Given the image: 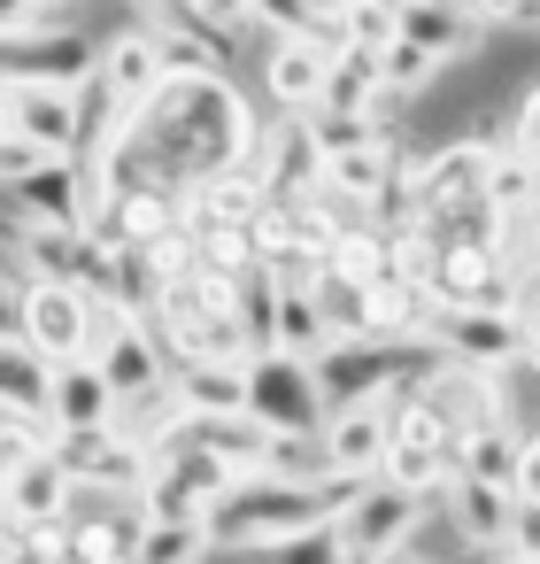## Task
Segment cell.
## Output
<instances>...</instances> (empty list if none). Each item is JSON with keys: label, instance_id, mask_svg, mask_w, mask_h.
I'll use <instances>...</instances> for the list:
<instances>
[{"label": "cell", "instance_id": "1", "mask_svg": "<svg viewBox=\"0 0 540 564\" xmlns=\"http://www.w3.org/2000/svg\"><path fill=\"white\" fill-rule=\"evenodd\" d=\"M363 479H294V471H240L232 495L209 502V525H217V549H271L278 533H301L317 518H340V502L355 495Z\"/></svg>", "mask_w": 540, "mask_h": 564}, {"label": "cell", "instance_id": "2", "mask_svg": "<svg viewBox=\"0 0 540 564\" xmlns=\"http://www.w3.org/2000/svg\"><path fill=\"white\" fill-rule=\"evenodd\" d=\"M425 510H432L425 495H409V487H394L386 471H371V479H363V487H355V495L340 502V541H348V564H378V556H401Z\"/></svg>", "mask_w": 540, "mask_h": 564}, {"label": "cell", "instance_id": "3", "mask_svg": "<svg viewBox=\"0 0 540 564\" xmlns=\"http://www.w3.org/2000/svg\"><path fill=\"white\" fill-rule=\"evenodd\" d=\"M101 317H109V302L93 294V286H70V279H32L24 286V340L32 348H47L55 364H70V356H93V340H101Z\"/></svg>", "mask_w": 540, "mask_h": 564}, {"label": "cell", "instance_id": "4", "mask_svg": "<svg viewBox=\"0 0 540 564\" xmlns=\"http://www.w3.org/2000/svg\"><path fill=\"white\" fill-rule=\"evenodd\" d=\"M247 410L271 433H324V417H332V402L317 387V364L294 356V348H271V356L247 364Z\"/></svg>", "mask_w": 540, "mask_h": 564}, {"label": "cell", "instance_id": "5", "mask_svg": "<svg viewBox=\"0 0 540 564\" xmlns=\"http://www.w3.org/2000/svg\"><path fill=\"white\" fill-rule=\"evenodd\" d=\"M517 263L502 248H478V240H448L440 263H432V302L440 310H517Z\"/></svg>", "mask_w": 540, "mask_h": 564}, {"label": "cell", "instance_id": "6", "mask_svg": "<svg viewBox=\"0 0 540 564\" xmlns=\"http://www.w3.org/2000/svg\"><path fill=\"white\" fill-rule=\"evenodd\" d=\"M55 456L70 464V479H86V487H147L155 479V448H140L132 433H117V425H55Z\"/></svg>", "mask_w": 540, "mask_h": 564}, {"label": "cell", "instance_id": "7", "mask_svg": "<svg viewBox=\"0 0 540 564\" xmlns=\"http://www.w3.org/2000/svg\"><path fill=\"white\" fill-rule=\"evenodd\" d=\"M247 163H255V178H263L271 202H294V194H317V186H324V148H317V124H309V117L263 124V140H255Z\"/></svg>", "mask_w": 540, "mask_h": 564}, {"label": "cell", "instance_id": "8", "mask_svg": "<svg viewBox=\"0 0 540 564\" xmlns=\"http://www.w3.org/2000/svg\"><path fill=\"white\" fill-rule=\"evenodd\" d=\"M440 356H463V364H517L525 356V317L517 310H432V333H425Z\"/></svg>", "mask_w": 540, "mask_h": 564}, {"label": "cell", "instance_id": "9", "mask_svg": "<svg viewBox=\"0 0 540 564\" xmlns=\"http://www.w3.org/2000/svg\"><path fill=\"white\" fill-rule=\"evenodd\" d=\"M324 464H332V479H371L378 464H386V441H394V425H386V394H363V402H332V417H324Z\"/></svg>", "mask_w": 540, "mask_h": 564}, {"label": "cell", "instance_id": "10", "mask_svg": "<svg viewBox=\"0 0 540 564\" xmlns=\"http://www.w3.org/2000/svg\"><path fill=\"white\" fill-rule=\"evenodd\" d=\"M0 101H9V132L40 140L47 155H78V86L16 78V86H0Z\"/></svg>", "mask_w": 540, "mask_h": 564}, {"label": "cell", "instance_id": "11", "mask_svg": "<svg viewBox=\"0 0 540 564\" xmlns=\"http://www.w3.org/2000/svg\"><path fill=\"white\" fill-rule=\"evenodd\" d=\"M101 78H109V94L124 101V124L163 94V78H170V55H163V40L147 32V24H132V32H117L109 47H101Z\"/></svg>", "mask_w": 540, "mask_h": 564}, {"label": "cell", "instance_id": "12", "mask_svg": "<svg viewBox=\"0 0 540 564\" xmlns=\"http://www.w3.org/2000/svg\"><path fill=\"white\" fill-rule=\"evenodd\" d=\"M448 518H455V533L471 541V556H502V541H509V502H517V487H494V479H471V471H455L440 495H432Z\"/></svg>", "mask_w": 540, "mask_h": 564}, {"label": "cell", "instance_id": "13", "mask_svg": "<svg viewBox=\"0 0 540 564\" xmlns=\"http://www.w3.org/2000/svg\"><path fill=\"white\" fill-rule=\"evenodd\" d=\"M324 47H309V40H271V55H263V94H271V109L278 117H309L317 101H324Z\"/></svg>", "mask_w": 540, "mask_h": 564}, {"label": "cell", "instance_id": "14", "mask_svg": "<svg viewBox=\"0 0 540 564\" xmlns=\"http://www.w3.org/2000/svg\"><path fill=\"white\" fill-rule=\"evenodd\" d=\"M432 286H417V279H401V271H386V279H371L363 286V333H386V340H425L432 333Z\"/></svg>", "mask_w": 540, "mask_h": 564}, {"label": "cell", "instance_id": "15", "mask_svg": "<svg viewBox=\"0 0 540 564\" xmlns=\"http://www.w3.org/2000/svg\"><path fill=\"white\" fill-rule=\"evenodd\" d=\"M0 402L16 417H47L55 410V356L32 348L24 333H0Z\"/></svg>", "mask_w": 540, "mask_h": 564}, {"label": "cell", "instance_id": "16", "mask_svg": "<svg viewBox=\"0 0 540 564\" xmlns=\"http://www.w3.org/2000/svg\"><path fill=\"white\" fill-rule=\"evenodd\" d=\"M0 502H9L16 518H32V525L70 518V464L55 456V441H47V448H32V456L9 471V495H0Z\"/></svg>", "mask_w": 540, "mask_h": 564}, {"label": "cell", "instance_id": "17", "mask_svg": "<svg viewBox=\"0 0 540 564\" xmlns=\"http://www.w3.org/2000/svg\"><path fill=\"white\" fill-rule=\"evenodd\" d=\"M109 417H117V387H109V371H101L93 356L55 364V410H47V425H109Z\"/></svg>", "mask_w": 540, "mask_h": 564}, {"label": "cell", "instance_id": "18", "mask_svg": "<svg viewBox=\"0 0 540 564\" xmlns=\"http://www.w3.org/2000/svg\"><path fill=\"white\" fill-rule=\"evenodd\" d=\"M517 464H525V433L509 417H486V425L455 433V471L494 479V487H517Z\"/></svg>", "mask_w": 540, "mask_h": 564}, {"label": "cell", "instance_id": "19", "mask_svg": "<svg viewBox=\"0 0 540 564\" xmlns=\"http://www.w3.org/2000/svg\"><path fill=\"white\" fill-rule=\"evenodd\" d=\"M163 263H155V248L147 240H124V248H109V286H101V302L109 310H132V317H147L155 302H163Z\"/></svg>", "mask_w": 540, "mask_h": 564}, {"label": "cell", "instance_id": "20", "mask_svg": "<svg viewBox=\"0 0 540 564\" xmlns=\"http://www.w3.org/2000/svg\"><path fill=\"white\" fill-rule=\"evenodd\" d=\"M386 94V70H378V55L371 47H340L332 63H324V101L317 109H355V117H371V101Z\"/></svg>", "mask_w": 540, "mask_h": 564}, {"label": "cell", "instance_id": "21", "mask_svg": "<svg viewBox=\"0 0 540 564\" xmlns=\"http://www.w3.org/2000/svg\"><path fill=\"white\" fill-rule=\"evenodd\" d=\"M394 487H409V495H440L448 479H455V441H386V464H378Z\"/></svg>", "mask_w": 540, "mask_h": 564}, {"label": "cell", "instance_id": "22", "mask_svg": "<svg viewBox=\"0 0 540 564\" xmlns=\"http://www.w3.org/2000/svg\"><path fill=\"white\" fill-rule=\"evenodd\" d=\"M324 340H332V317H324L317 286H309V279H278V348H294V356L317 364Z\"/></svg>", "mask_w": 540, "mask_h": 564}, {"label": "cell", "instance_id": "23", "mask_svg": "<svg viewBox=\"0 0 540 564\" xmlns=\"http://www.w3.org/2000/svg\"><path fill=\"white\" fill-rule=\"evenodd\" d=\"M178 394H186V410H247V364H232V356L178 364Z\"/></svg>", "mask_w": 540, "mask_h": 564}, {"label": "cell", "instance_id": "24", "mask_svg": "<svg viewBox=\"0 0 540 564\" xmlns=\"http://www.w3.org/2000/svg\"><path fill=\"white\" fill-rule=\"evenodd\" d=\"M209 549H217L209 510H194V518H147V549H140V564H186V556H209Z\"/></svg>", "mask_w": 540, "mask_h": 564}, {"label": "cell", "instance_id": "25", "mask_svg": "<svg viewBox=\"0 0 540 564\" xmlns=\"http://www.w3.org/2000/svg\"><path fill=\"white\" fill-rule=\"evenodd\" d=\"M486 202L494 209H532L540 202V155L517 148V140H502L494 148V171H486Z\"/></svg>", "mask_w": 540, "mask_h": 564}, {"label": "cell", "instance_id": "26", "mask_svg": "<svg viewBox=\"0 0 540 564\" xmlns=\"http://www.w3.org/2000/svg\"><path fill=\"white\" fill-rule=\"evenodd\" d=\"M348 40L355 47H371V55H386L394 40H401V0H348Z\"/></svg>", "mask_w": 540, "mask_h": 564}, {"label": "cell", "instance_id": "27", "mask_svg": "<svg viewBox=\"0 0 540 564\" xmlns=\"http://www.w3.org/2000/svg\"><path fill=\"white\" fill-rule=\"evenodd\" d=\"M378 70H386V86H394V94H425V86H440V70H448V63H432L425 47L394 40V47L378 55Z\"/></svg>", "mask_w": 540, "mask_h": 564}, {"label": "cell", "instance_id": "28", "mask_svg": "<svg viewBox=\"0 0 540 564\" xmlns=\"http://www.w3.org/2000/svg\"><path fill=\"white\" fill-rule=\"evenodd\" d=\"M502 556L540 564V495H517V502H509V541H502Z\"/></svg>", "mask_w": 540, "mask_h": 564}, {"label": "cell", "instance_id": "29", "mask_svg": "<svg viewBox=\"0 0 540 564\" xmlns=\"http://www.w3.org/2000/svg\"><path fill=\"white\" fill-rule=\"evenodd\" d=\"M463 9H471L486 32H540V9H532V0H463Z\"/></svg>", "mask_w": 540, "mask_h": 564}, {"label": "cell", "instance_id": "30", "mask_svg": "<svg viewBox=\"0 0 540 564\" xmlns=\"http://www.w3.org/2000/svg\"><path fill=\"white\" fill-rule=\"evenodd\" d=\"M509 140L540 155V78H532V86L517 94V109H509Z\"/></svg>", "mask_w": 540, "mask_h": 564}, {"label": "cell", "instance_id": "31", "mask_svg": "<svg viewBox=\"0 0 540 564\" xmlns=\"http://www.w3.org/2000/svg\"><path fill=\"white\" fill-rule=\"evenodd\" d=\"M47 163V148L40 140H24V132H9V140H0V186H9V178H24V171H40Z\"/></svg>", "mask_w": 540, "mask_h": 564}, {"label": "cell", "instance_id": "32", "mask_svg": "<svg viewBox=\"0 0 540 564\" xmlns=\"http://www.w3.org/2000/svg\"><path fill=\"white\" fill-rule=\"evenodd\" d=\"M201 17H209L217 32H232V40H240V32L255 24V0H201Z\"/></svg>", "mask_w": 540, "mask_h": 564}, {"label": "cell", "instance_id": "33", "mask_svg": "<svg viewBox=\"0 0 540 564\" xmlns=\"http://www.w3.org/2000/svg\"><path fill=\"white\" fill-rule=\"evenodd\" d=\"M517 495H540V433H525V464H517Z\"/></svg>", "mask_w": 540, "mask_h": 564}, {"label": "cell", "instance_id": "34", "mask_svg": "<svg viewBox=\"0 0 540 564\" xmlns=\"http://www.w3.org/2000/svg\"><path fill=\"white\" fill-rule=\"evenodd\" d=\"M32 24V0H0V32H24Z\"/></svg>", "mask_w": 540, "mask_h": 564}, {"label": "cell", "instance_id": "35", "mask_svg": "<svg viewBox=\"0 0 540 564\" xmlns=\"http://www.w3.org/2000/svg\"><path fill=\"white\" fill-rule=\"evenodd\" d=\"M16 464H24V456H16L9 441H0V495H9V471H16Z\"/></svg>", "mask_w": 540, "mask_h": 564}, {"label": "cell", "instance_id": "36", "mask_svg": "<svg viewBox=\"0 0 540 564\" xmlns=\"http://www.w3.org/2000/svg\"><path fill=\"white\" fill-rule=\"evenodd\" d=\"M309 17H348V0H301Z\"/></svg>", "mask_w": 540, "mask_h": 564}, {"label": "cell", "instance_id": "37", "mask_svg": "<svg viewBox=\"0 0 540 564\" xmlns=\"http://www.w3.org/2000/svg\"><path fill=\"white\" fill-rule=\"evenodd\" d=\"M525 356H532V364H540V325H525Z\"/></svg>", "mask_w": 540, "mask_h": 564}, {"label": "cell", "instance_id": "38", "mask_svg": "<svg viewBox=\"0 0 540 564\" xmlns=\"http://www.w3.org/2000/svg\"><path fill=\"white\" fill-rule=\"evenodd\" d=\"M532 263H540V202H532Z\"/></svg>", "mask_w": 540, "mask_h": 564}, {"label": "cell", "instance_id": "39", "mask_svg": "<svg viewBox=\"0 0 540 564\" xmlns=\"http://www.w3.org/2000/svg\"><path fill=\"white\" fill-rule=\"evenodd\" d=\"M0 140H9V101H0Z\"/></svg>", "mask_w": 540, "mask_h": 564}, {"label": "cell", "instance_id": "40", "mask_svg": "<svg viewBox=\"0 0 540 564\" xmlns=\"http://www.w3.org/2000/svg\"><path fill=\"white\" fill-rule=\"evenodd\" d=\"M532 9H540V0H532Z\"/></svg>", "mask_w": 540, "mask_h": 564}]
</instances>
